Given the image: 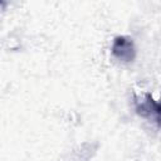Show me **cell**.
<instances>
[{
    "label": "cell",
    "mask_w": 161,
    "mask_h": 161,
    "mask_svg": "<svg viewBox=\"0 0 161 161\" xmlns=\"http://www.w3.org/2000/svg\"><path fill=\"white\" fill-rule=\"evenodd\" d=\"M112 53L116 58L123 62H130L135 58V47L131 39L126 36H117L112 45Z\"/></svg>",
    "instance_id": "1"
},
{
    "label": "cell",
    "mask_w": 161,
    "mask_h": 161,
    "mask_svg": "<svg viewBox=\"0 0 161 161\" xmlns=\"http://www.w3.org/2000/svg\"><path fill=\"white\" fill-rule=\"evenodd\" d=\"M136 108L141 116L153 118L156 122H158V104L156 101L152 99V97L148 93L136 101Z\"/></svg>",
    "instance_id": "2"
}]
</instances>
